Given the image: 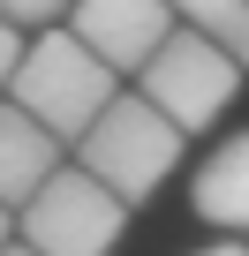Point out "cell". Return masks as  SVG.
I'll return each mask as SVG.
<instances>
[{
  "label": "cell",
  "mask_w": 249,
  "mask_h": 256,
  "mask_svg": "<svg viewBox=\"0 0 249 256\" xmlns=\"http://www.w3.org/2000/svg\"><path fill=\"white\" fill-rule=\"evenodd\" d=\"M113 83H121V68H113L106 53H91L68 23H53V30H31V46H23V68H16L8 98H16L23 113H38L61 144H76L83 128L121 98Z\"/></svg>",
  "instance_id": "cell-1"
},
{
  "label": "cell",
  "mask_w": 249,
  "mask_h": 256,
  "mask_svg": "<svg viewBox=\"0 0 249 256\" xmlns=\"http://www.w3.org/2000/svg\"><path fill=\"white\" fill-rule=\"evenodd\" d=\"M68 30L91 53H106L121 76H136L174 38V0H76V8H68Z\"/></svg>",
  "instance_id": "cell-5"
},
{
  "label": "cell",
  "mask_w": 249,
  "mask_h": 256,
  "mask_svg": "<svg viewBox=\"0 0 249 256\" xmlns=\"http://www.w3.org/2000/svg\"><path fill=\"white\" fill-rule=\"evenodd\" d=\"M181 144H189V128L174 113H159L144 90H129V98H113L83 136H76V166H91L113 196L151 204V188L181 166Z\"/></svg>",
  "instance_id": "cell-2"
},
{
  "label": "cell",
  "mask_w": 249,
  "mask_h": 256,
  "mask_svg": "<svg viewBox=\"0 0 249 256\" xmlns=\"http://www.w3.org/2000/svg\"><path fill=\"white\" fill-rule=\"evenodd\" d=\"M23 23H8V16H0V98H8V83H16V68H23Z\"/></svg>",
  "instance_id": "cell-10"
},
{
  "label": "cell",
  "mask_w": 249,
  "mask_h": 256,
  "mask_svg": "<svg viewBox=\"0 0 249 256\" xmlns=\"http://www.w3.org/2000/svg\"><path fill=\"white\" fill-rule=\"evenodd\" d=\"M129 211H136V204L113 196L91 166H61V174L16 211V226H23V241L46 248V256H113Z\"/></svg>",
  "instance_id": "cell-4"
},
{
  "label": "cell",
  "mask_w": 249,
  "mask_h": 256,
  "mask_svg": "<svg viewBox=\"0 0 249 256\" xmlns=\"http://www.w3.org/2000/svg\"><path fill=\"white\" fill-rule=\"evenodd\" d=\"M8 218H16V211H8V204H0V248H8Z\"/></svg>",
  "instance_id": "cell-13"
},
{
  "label": "cell",
  "mask_w": 249,
  "mask_h": 256,
  "mask_svg": "<svg viewBox=\"0 0 249 256\" xmlns=\"http://www.w3.org/2000/svg\"><path fill=\"white\" fill-rule=\"evenodd\" d=\"M0 256H46V248H31V241H8V248H0Z\"/></svg>",
  "instance_id": "cell-12"
},
{
  "label": "cell",
  "mask_w": 249,
  "mask_h": 256,
  "mask_svg": "<svg viewBox=\"0 0 249 256\" xmlns=\"http://www.w3.org/2000/svg\"><path fill=\"white\" fill-rule=\"evenodd\" d=\"M196 256H249L241 241H211V248H196Z\"/></svg>",
  "instance_id": "cell-11"
},
{
  "label": "cell",
  "mask_w": 249,
  "mask_h": 256,
  "mask_svg": "<svg viewBox=\"0 0 249 256\" xmlns=\"http://www.w3.org/2000/svg\"><path fill=\"white\" fill-rule=\"evenodd\" d=\"M68 8H76V0H0V16H8V23H23V30H53Z\"/></svg>",
  "instance_id": "cell-9"
},
{
  "label": "cell",
  "mask_w": 249,
  "mask_h": 256,
  "mask_svg": "<svg viewBox=\"0 0 249 256\" xmlns=\"http://www.w3.org/2000/svg\"><path fill=\"white\" fill-rule=\"evenodd\" d=\"M174 16L196 23V30H211L219 46H234L241 68H249V0H174Z\"/></svg>",
  "instance_id": "cell-8"
},
{
  "label": "cell",
  "mask_w": 249,
  "mask_h": 256,
  "mask_svg": "<svg viewBox=\"0 0 249 256\" xmlns=\"http://www.w3.org/2000/svg\"><path fill=\"white\" fill-rule=\"evenodd\" d=\"M189 204H196V218H204V226L249 234V128H241V136H226V144L196 166Z\"/></svg>",
  "instance_id": "cell-7"
},
{
  "label": "cell",
  "mask_w": 249,
  "mask_h": 256,
  "mask_svg": "<svg viewBox=\"0 0 249 256\" xmlns=\"http://www.w3.org/2000/svg\"><path fill=\"white\" fill-rule=\"evenodd\" d=\"M53 174H61V136L38 113H23L16 98H0V204L23 211Z\"/></svg>",
  "instance_id": "cell-6"
},
{
  "label": "cell",
  "mask_w": 249,
  "mask_h": 256,
  "mask_svg": "<svg viewBox=\"0 0 249 256\" xmlns=\"http://www.w3.org/2000/svg\"><path fill=\"white\" fill-rule=\"evenodd\" d=\"M241 53L234 46H219L211 30H196V23H181L144 68H136V90L159 106V113H174L189 136L196 128H211L226 106H234V90H241Z\"/></svg>",
  "instance_id": "cell-3"
}]
</instances>
